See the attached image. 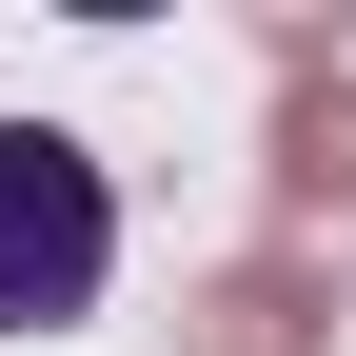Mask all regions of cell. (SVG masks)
Wrapping results in <instances>:
<instances>
[{"instance_id": "cell-1", "label": "cell", "mask_w": 356, "mask_h": 356, "mask_svg": "<svg viewBox=\"0 0 356 356\" xmlns=\"http://www.w3.org/2000/svg\"><path fill=\"white\" fill-rule=\"evenodd\" d=\"M99 277H119V198H99V159L40 139V119H0V337L99 317Z\"/></svg>"}, {"instance_id": "cell-2", "label": "cell", "mask_w": 356, "mask_h": 356, "mask_svg": "<svg viewBox=\"0 0 356 356\" xmlns=\"http://www.w3.org/2000/svg\"><path fill=\"white\" fill-rule=\"evenodd\" d=\"M317 337H337L317 257H238V277H198V317H178V356H317Z\"/></svg>"}, {"instance_id": "cell-3", "label": "cell", "mask_w": 356, "mask_h": 356, "mask_svg": "<svg viewBox=\"0 0 356 356\" xmlns=\"http://www.w3.org/2000/svg\"><path fill=\"white\" fill-rule=\"evenodd\" d=\"M277 178H297V218H337V257H356V79L297 40L277 60Z\"/></svg>"}]
</instances>
